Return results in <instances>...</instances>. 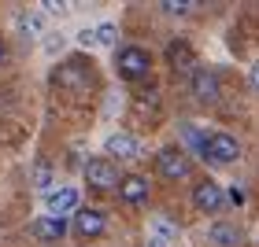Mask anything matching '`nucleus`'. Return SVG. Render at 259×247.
Instances as JSON below:
<instances>
[{"instance_id":"obj_4","label":"nucleus","mask_w":259,"mask_h":247,"mask_svg":"<svg viewBox=\"0 0 259 247\" xmlns=\"http://www.w3.org/2000/svg\"><path fill=\"white\" fill-rule=\"evenodd\" d=\"M222 199H226V192H222L219 181H200L193 188V207L200 210V214H215V210H222Z\"/></svg>"},{"instance_id":"obj_18","label":"nucleus","mask_w":259,"mask_h":247,"mask_svg":"<svg viewBox=\"0 0 259 247\" xmlns=\"http://www.w3.org/2000/svg\"><path fill=\"white\" fill-rule=\"evenodd\" d=\"M163 11H167V15H189L193 0H163Z\"/></svg>"},{"instance_id":"obj_13","label":"nucleus","mask_w":259,"mask_h":247,"mask_svg":"<svg viewBox=\"0 0 259 247\" xmlns=\"http://www.w3.org/2000/svg\"><path fill=\"white\" fill-rule=\"evenodd\" d=\"M152 247H167L170 240H178V229H174L170 225V221H163V218H156V221H152Z\"/></svg>"},{"instance_id":"obj_11","label":"nucleus","mask_w":259,"mask_h":247,"mask_svg":"<svg viewBox=\"0 0 259 247\" xmlns=\"http://www.w3.org/2000/svg\"><path fill=\"white\" fill-rule=\"evenodd\" d=\"M111 151V155H119V159H134L137 151H141V144H137V137H130V133H111L108 137V144H104Z\"/></svg>"},{"instance_id":"obj_21","label":"nucleus","mask_w":259,"mask_h":247,"mask_svg":"<svg viewBox=\"0 0 259 247\" xmlns=\"http://www.w3.org/2000/svg\"><path fill=\"white\" fill-rule=\"evenodd\" d=\"M4 59H8V44L0 41V63H4Z\"/></svg>"},{"instance_id":"obj_7","label":"nucleus","mask_w":259,"mask_h":247,"mask_svg":"<svg viewBox=\"0 0 259 247\" xmlns=\"http://www.w3.org/2000/svg\"><path fill=\"white\" fill-rule=\"evenodd\" d=\"M193 96L200 103H215L219 100V74L215 70H207V67L193 70Z\"/></svg>"},{"instance_id":"obj_20","label":"nucleus","mask_w":259,"mask_h":247,"mask_svg":"<svg viewBox=\"0 0 259 247\" xmlns=\"http://www.w3.org/2000/svg\"><path fill=\"white\" fill-rule=\"evenodd\" d=\"M248 85H252V92H259V63L248 67Z\"/></svg>"},{"instance_id":"obj_5","label":"nucleus","mask_w":259,"mask_h":247,"mask_svg":"<svg viewBox=\"0 0 259 247\" xmlns=\"http://www.w3.org/2000/svg\"><path fill=\"white\" fill-rule=\"evenodd\" d=\"M85 181L93 188H115L122 177H119V166L111 159H89L85 162Z\"/></svg>"},{"instance_id":"obj_6","label":"nucleus","mask_w":259,"mask_h":247,"mask_svg":"<svg viewBox=\"0 0 259 247\" xmlns=\"http://www.w3.org/2000/svg\"><path fill=\"white\" fill-rule=\"evenodd\" d=\"M74 229H78V236H85V240H97L100 232L108 229V218H104V210H97V207L74 210Z\"/></svg>"},{"instance_id":"obj_9","label":"nucleus","mask_w":259,"mask_h":247,"mask_svg":"<svg viewBox=\"0 0 259 247\" xmlns=\"http://www.w3.org/2000/svg\"><path fill=\"white\" fill-rule=\"evenodd\" d=\"M45 207L52 210V218H63L67 210H78V188H56V192H49Z\"/></svg>"},{"instance_id":"obj_10","label":"nucleus","mask_w":259,"mask_h":247,"mask_svg":"<svg viewBox=\"0 0 259 247\" xmlns=\"http://www.w3.org/2000/svg\"><path fill=\"white\" fill-rule=\"evenodd\" d=\"M119 199L122 203H145L148 199V181L141 173H130V177L119 181Z\"/></svg>"},{"instance_id":"obj_14","label":"nucleus","mask_w":259,"mask_h":247,"mask_svg":"<svg viewBox=\"0 0 259 247\" xmlns=\"http://www.w3.org/2000/svg\"><path fill=\"white\" fill-rule=\"evenodd\" d=\"M52 162L49 159H33V188H37V192H49L52 188Z\"/></svg>"},{"instance_id":"obj_8","label":"nucleus","mask_w":259,"mask_h":247,"mask_svg":"<svg viewBox=\"0 0 259 247\" xmlns=\"http://www.w3.org/2000/svg\"><path fill=\"white\" fill-rule=\"evenodd\" d=\"M30 232H33L37 240H45V243H56V240L67 236V221L45 214V218H33V221H30Z\"/></svg>"},{"instance_id":"obj_15","label":"nucleus","mask_w":259,"mask_h":247,"mask_svg":"<svg viewBox=\"0 0 259 247\" xmlns=\"http://www.w3.org/2000/svg\"><path fill=\"white\" fill-rule=\"evenodd\" d=\"M167 59L174 67H193V48L185 41H170V48H167Z\"/></svg>"},{"instance_id":"obj_1","label":"nucleus","mask_w":259,"mask_h":247,"mask_svg":"<svg viewBox=\"0 0 259 247\" xmlns=\"http://www.w3.org/2000/svg\"><path fill=\"white\" fill-rule=\"evenodd\" d=\"M115 67H119V78L137 81V78H145V74H148L152 55L141 48V44H126V48H119V55H115Z\"/></svg>"},{"instance_id":"obj_3","label":"nucleus","mask_w":259,"mask_h":247,"mask_svg":"<svg viewBox=\"0 0 259 247\" xmlns=\"http://www.w3.org/2000/svg\"><path fill=\"white\" fill-rule=\"evenodd\" d=\"M241 159V144L237 137L230 133H211L207 137V162H215V166H230V162Z\"/></svg>"},{"instance_id":"obj_2","label":"nucleus","mask_w":259,"mask_h":247,"mask_svg":"<svg viewBox=\"0 0 259 247\" xmlns=\"http://www.w3.org/2000/svg\"><path fill=\"white\" fill-rule=\"evenodd\" d=\"M156 170H159V177H167V181H182V177H189L193 162L185 159L182 148H163V151H156Z\"/></svg>"},{"instance_id":"obj_16","label":"nucleus","mask_w":259,"mask_h":247,"mask_svg":"<svg viewBox=\"0 0 259 247\" xmlns=\"http://www.w3.org/2000/svg\"><path fill=\"white\" fill-rule=\"evenodd\" d=\"M93 41L104 44V48H115V44H119V30H115V22H100V26L93 30Z\"/></svg>"},{"instance_id":"obj_17","label":"nucleus","mask_w":259,"mask_h":247,"mask_svg":"<svg viewBox=\"0 0 259 247\" xmlns=\"http://www.w3.org/2000/svg\"><path fill=\"white\" fill-rule=\"evenodd\" d=\"M15 26L22 30V37H37V33H41V15H30V11H19V15H15Z\"/></svg>"},{"instance_id":"obj_12","label":"nucleus","mask_w":259,"mask_h":247,"mask_svg":"<svg viewBox=\"0 0 259 247\" xmlns=\"http://www.w3.org/2000/svg\"><path fill=\"white\" fill-rule=\"evenodd\" d=\"M207 240L215 247H233V243H237V229L226 225V221H215V225L207 229Z\"/></svg>"},{"instance_id":"obj_19","label":"nucleus","mask_w":259,"mask_h":247,"mask_svg":"<svg viewBox=\"0 0 259 247\" xmlns=\"http://www.w3.org/2000/svg\"><path fill=\"white\" fill-rule=\"evenodd\" d=\"M45 11H49V15H67V4L63 0H45Z\"/></svg>"}]
</instances>
